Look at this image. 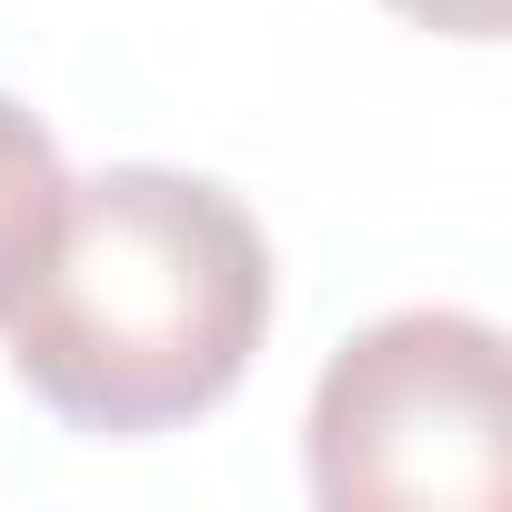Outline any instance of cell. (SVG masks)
I'll list each match as a JSON object with an SVG mask.
<instances>
[{"label":"cell","instance_id":"1","mask_svg":"<svg viewBox=\"0 0 512 512\" xmlns=\"http://www.w3.org/2000/svg\"><path fill=\"white\" fill-rule=\"evenodd\" d=\"M11 322V372L71 432H171L241 392L272 332V241L221 181L111 161L61 191Z\"/></svg>","mask_w":512,"mask_h":512},{"label":"cell","instance_id":"2","mask_svg":"<svg viewBox=\"0 0 512 512\" xmlns=\"http://www.w3.org/2000/svg\"><path fill=\"white\" fill-rule=\"evenodd\" d=\"M312 492L332 512H492L512 492L502 332L482 312H392L352 332L312 392Z\"/></svg>","mask_w":512,"mask_h":512},{"label":"cell","instance_id":"3","mask_svg":"<svg viewBox=\"0 0 512 512\" xmlns=\"http://www.w3.org/2000/svg\"><path fill=\"white\" fill-rule=\"evenodd\" d=\"M61 191H71V171H61V151H51V131L0 91V312L21 302V282H31V262L51 251V221H61Z\"/></svg>","mask_w":512,"mask_h":512},{"label":"cell","instance_id":"4","mask_svg":"<svg viewBox=\"0 0 512 512\" xmlns=\"http://www.w3.org/2000/svg\"><path fill=\"white\" fill-rule=\"evenodd\" d=\"M382 11H402V21H422V31H452V41H502L512 0H382Z\"/></svg>","mask_w":512,"mask_h":512}]
</instances>
